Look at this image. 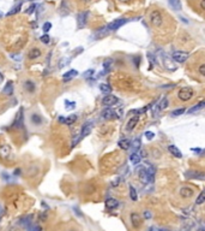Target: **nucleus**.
Returning a JSON list of instances; mask_svg holds the SVG:
<instances>
[{
    "instance_id": "nucleus-57",
    "label": "nucleus",
    "mask_w": 205,
    "mask_h": 231,
    "mask_svg": "<svg viewBox=\"0 0 205 231\" xmlns=\"http://www.w3.org/2000/svg\"><path fill=\"white\" fill-rule=\"evenodd\" d=\"M29 1H35V0H29Z\"/></svg>"
},
{
    "instance_id": "nucleus-26",
    "label": "nucleus",
    "mask_w": 205,
    "mask_h": 231,
    "mask_svg": "<svg viewBox=\"0 0 205 231\" xmlns=\"http://www.w3.org/2000/svg\"><path fill=\"white\" fill-rule=\"evenodd\" d=\"M168 2H169V5L173 7L175 11H180L181 10V2H180V0H168Z\"/></svg>"
},
{
    "instance_id": "nucleus-48",
    "label": "nucleus",
    "mask_w": 205,
    "mask_h": 231,
    "mask_svg": "<svg viewBox=\"0 0 205 231\" xmlns=\"http://www.w3.org/2000/svg\"><path fill=\"white\" fill-rule=\"evenodd\" d=\"M46 218H47V212H43V213L41 214V222H45Z\"/></svg>"
},
{
    "instance_id": "nucleus-59",
    "label": "nucleus",
    "mask_w": 205,
    "mask_h": 231,
    "mask_svg": "<svg viewBox=\"0 0 205 231\" xmlns=\"http://www.w3.org/2000/svg\"><path fill=\"white\" fill-rule=\"evenodd\" d=\"M72 231H73V230H72Z\"/></svg>"
},
{
    "instance_id": "nucleus-32",
    "label": "nucleus",
    "mask_w": 205,
    "mask_h": 231,
    "mask_svg": "<svg viewBox=\"0 0 205 231\" xmlns=\"http://www.w3.org/2000/svg\"><path fill=\"white\" fill-rule=\"evenodd\" d=\"M31 120H32L34 124L38 125V124L42 123V117H41L40 115H37V113H34V115L31 116Z\"/></svg>"
},
{
    "instance_id": "nucleus-46",
    "label": "nucleus",
    "mask_w": 205,
    "mask_h": 231,
    "mask_svg": "<svg viewBox=\"0 0 205 231\" xmlns=\"http://www.w3.org/2000/svg\"><path fill=\"white\" fill-rule=\"evenodd\" d=\"M29 231H41V228L40 226H29Z\"/></svg>"
},
{
    "instance_id": "nucleus-41",
    "label": "nucleus",
    "mask_w": 205,
    "mask_h": 231,
    "mask_svg": "<svg viewBox=\"0 0 205 231\" xmlns=\"http://www.w3.org/2000/svg\"><path fill=\"white\" fill-rule=\"evenodd\" d=\"M145 137H146L148 140H152V138L155 137V134L152 131H146L145 132Z\"/></svg>"
},
{
    "instance_id": "nucleus-23",
    "label": "nucleus",
    "mask_w": 205,
    "mask_h": 231,
    "mask_svg": "<svg viewBox=\"0 0 205 231\" xmlns=\"http://www.w3.org/2000/svg\"><path fill=\"white\" fill-rule=\"evenodd\" d=\"M2 93L4 94H6V95H11L12 93H13V83L11 82V81H9V82L5 84V88H4V90H2Z\"/></svg>"
},
{
    "instance_id": "nucleus-45",
    "label": "nucleus",
    "mask_w": 205,
    "mask_h": 231,
    "mask_svg": "<svg viewBox=\"0 0 205 231\" xmlns=\"http://www.w3.org/2000/svg\"><path fill=\"white\" fill-rule=\"evenodd\" d=\"M9 231H22V230H20V228H19L18 225H13V226H11V228L9 229Z\"/></svg>"
},
{
    "instance_id": "nucleus-29",
    "label": "nucleus",
    "mask_w": 205,
    "mask_h": 231,
    "mask_svg": "<svg viewBox=\"0 0 205 231\" xmlns=\"http://www.w3.org/2000/svg\"><path fill=\"white\" fill-rule=\"evenodd\" d=\"M148 178H149V183H152L154 182V178H155V169L152 166H150L148 170Z\"/></svg>"
},
{
    "instance_id": "nucleus-49",
    "label": "nucleus",
    "mask_w": 205,
    "mask_h": 231,
    "mask_svg": "<svg viewBox=\"0 0 205 231\" xmlns=\"http://www.w3.org/2000/svg\"><path fill=\"white\" fill-rule=\"evenodd\" d=\"M199 5H200V7H202V10H204V11H205V0H200V2H199Z\"/></svg>"
},
{
    "instance_id": "nucleus-15",
    "label": "nucleus",
    "mask_w": 205,
    "mask_h": 231,
    "mask_svg": "<svg viewBox=\"0 0 205 231\" xmlns=\"http://www.w3.org/2000/svg\"><path fill=\"white\" fill-rule=\"evenodd\" d=\"M10 154H11V148H10L9 145H4V146L0 147V157L2 159H9Z\"/></svg>"
},
{
    "instance_id": "nucleus-27",
    "label": "nucleus",
    "mask_w": 205,
    "mask_h": 231,
    "mask_svg": "<svg viewBox=\"0 0 205 231\" xmlns=\"http://www.w3.org/2000/svg\"><path fill=\"white\" fill-rule=\"evenodd\" d=\"M168 105H169V100H168V98H163L162 101L158 104V110H159V111H163V110H166V108L168 107Z\"/></svg>"
},
{
    "instance_id": "nucleus-56",
    "label": "nucleus",
    "mask_w": 205,
    "mask_h": 231,
    "mask_svg": "<svg viewBox=\"0 0 205 231\" xmlns=\"http://www.w3.org/2000/svg\"><path fill=\"white\" fill-rule=\"evenodd\" d=\"M0 212H1V206H0Z\"/></svg>"
},
{
    "instance_id": "nucleus-1",
    "label": "nucleus",
    "mask_w": 205,
    "mask_h": 231,
    "mask_svg": "<svg viewBox=\"0 0 205 231\" xmlns=\"http://www.w3.org/2000/svg\"><path fill=\"white\" fill-rule=\"evenodd\" d=\"M149 21H150V24L154 27V28H159L162 24H163V16H162V12L159 10H152L149 15Z\"/></svg>"
},
{
    "instance_id": "nucleus-18",
    "label": "nucleus",
    "mask_w": 205,
    "mask_h": 231,
    "mask_svg": "<svg viewBox=\"0 0 205 231\" xmlns=\"http://www.w3.org/2000/svg\"><path fill=\"white\" fill-rule=\"evenodd\" d=\"M118 206H119V201H118V200L112 199V198L106 200V207H107L108 210H115Z\"/></svg>"
},
{
    "instance_id": "nucleus-53",
    "label": "nucleus",
    "mask_w": 205,
    "mask_h": 231,
    "mask_svg": "<svg viewBox=\"0 0 205 231\" xmlns=\"http://www.w3.org/2000/svg\"><path fill=\"white\" fill-rule=\"evenodd\" d=\"M119 2H130L131 0H118Z\"/></svg>"
},
{
    "instance_id": "nucleus-28",
    "label": "nucleus",
    "mask_w": 205,
    "mask_h": 231,
    "mask_svg": "<svg viewBox=\"0 0 205 231\" xmlns=\"http://www.w3.org/2000/svg\"><path fill=\"white\" fill-rule=\"evenodd\" d=\"M20 9H22V2H19L18 5H16L11 11H9L7 13H6V16L10 17V16H13V15H16V13H18L19 11H20Z\"/></svg>"
},
{
    "instance_id": "nucleus-22",
    "label": "nucleus",
    "mask_w": 205,
    "mask_h": 231,
    "mask_svg": "<svg viewBox=\"0 0 205 231\" xmlns=\"http://www.w3.org/2000/svg\"><path fill=\"white\" fill-rule=\"evenodd\" d=\"M118 145H119V147L121 149L127 150V149H130V147H131V141L128 138H123V140H120L118 142Z\"/></svg>"
},
{
    "instance_id": "nucleus-8",
    "label": "nucleus",
    "mask_w": 205,
    "mask_h": 231,
    "mask_svg": "<svg viewBox=\"0 0 205 231\" xmlns=\"http://www.w3.org/2000/svg\"><path fill=\"white\" fill-rule=\"evenodd\" d=\"M59 123L61 124H65V125H72L76 120H77V116L76 115H71V116H67V117H59Z\"/></svg>"
},
{
    "instance_id": "nucleus-44",
    "label": "nucleus",
    "mask_w": 205,
    "mask_h": 231,
    "mask_svg": "<svg viewBox=\"0 0 205 231\" xmlns=\"http://www.w3.org/2000/svg\"><path fill=\"white\" fill-rule=\"evenodd\" d=\"M66 108H75V102L66 101Z\"/></svg>"
},
{
    "instance_id": "nucleus-34",
    "label": "nucleus",
    "mask_w": 205,
    "mask_h": 231,
    "mask_svg": "<svg viewBox=\"0 0 205 231\" xmlns=\"http://www.w3.org/2000/svg\"><path fill=\"white\" fill-rule=\"evenodd\" d=\"M112 65H113V60H112V59H106V60H104V63H103V67H104V70H106V71L111 70Z\"/></svg>"
},
{
    "instance_id": "nucleus-7",
    "label": "nucleus",
    "mask_w": 205,
    "mask_h": 231,
    "mask_svg": "<svg viewBox=\"0 0 205 231\" xmlns=\"http://www.w3.org/2000/svg\"><path fill=\"white\" fill-rule=\"evenodd\" d=\"M91 130H93V123L91 122H88V123H85L83 127H82V130H80V135H79V138L82 140V138H84L85 136H88L90 132H91Z\"/></svg>"
},
{
    "instance_id": "nucleus-2",
    "label": "nucleus",
    "mask_w": 205,
    "mask_h": 231,
    "mask_svg": "<svg viewBox=\"0 0 205 231\" xmlns=\"http://www.w3.org/2000/svg\"><path fill=\"white\" fill-rule=\"evenodd\" d=\"M194 97V90L191 87H182L178 92V98L181 101H189Z\"/></svg>"
},
{
    "instance_id": "nucleus-31",
    "label": "nucleus",
    "mask_w": 205,
    "mask_h": 231,
    "mask_svg": "<svg viewBox=\"0 0 205 231\" xmlns=\"http://www.w3.org/2000/svg\"><path fill=\"white\" fill-rule=\"evenodd\" d=\"M130 196L132 201H137L138 200V195H137V190L134 189V187L130 185Z\"/></svg>"
},
{
    "instance_id": "nucleus-14",
    "label": "nucleus",
    "mask_w": 205,
    "mask_h": 231,
    "mask_svg": "<svg viewBox=\"0 0 205 231\" xmlns=\"http://www.w3.org/2000/svg\"><path fill=\"white\" fill-rule=\"evenodd\" d=\"M131 223H132L133 228H139L142 225V218H141V215L138 214V213H136V212H133L131 214Z\"/></svg>"
},
{
    "instance_id": "nucleus-30",
    "label": "nucleus",
    "mask_w": 205,
    "mask_h": 231,
    "mask_svg": "<svg viewBox=\"0 0 205 231\" xmlns=\"http://www.w3.org/2000/svg\"><path fill=\"white\" fill-rule=\"evenodd\" d=\"M100 90H101L102 93L108 94V93H111L112 92V88H111V85L107 84V83H101V84H100Z\"/></svg>"
},
{
    "instance_id": "nucleus-17",
    "label": "nucleus",
    "mask_w": 205,
    "mask_h": 231,
    "mask_svg": "<svg viewBox=\"0 0 205 231\" xmlns=\"http://www.w3.org/2000/svg\"><path fill=\"white\" fill-rule=\"evenodd\" d=\"M77 75H78V72L76 71V70H68L66 74H64L63 76V80L65 81V82H67V81H71V80H73L75 77H77Z\"/></svg>"
},
{
    "instance_id": "nucleus-21",
    "label": "nucleus",
    "mask_w": 205,
    "mask_h": 231,
    "mask_svg": "<svg viewBox=\"0 0 205 231\" xmlns=\"http://www.w3.org/2000/svg\"><path fill=\"white\" fill-rule=\"evenodd\" d=\"M204 107H205V101H202V102L194 105L193 107H191L189 111H187V113H189V115H192V113H194V112H197V111H199V110H202V108H204Z\"/></svg>"
},
{
    "instance_id": "nucleus-37",
    "label": "nucleus",
    "mask_w": 205,
    "mask_h": 231,
    "mask_svg": "<svg viewBox=\"0 0 205 231\" xmlns=\"http://www.w3.org/2000/svg\"><path fill=\"white\" fill-rule=\"evenodd\" d=\"M10 58H11L12 60H15V62H20V59H22L20 54H17V53H11V54H10Z\"/></svg>"
},
{
    "instance_id": "nucleus-38",
    "label": "nucleus",
    "mask_w": 205,
    "mask_h": 231,
    "mask_svg": "<svg viewBox=\"0 0 205 231\" xmlns=\"http://www.w3.org/2000/svg\"><path fill=\"white\" fill-rule=\"evenodd\" d=\"M131 147H133L134 149H138L141 147V141L138 138H136L133 142H131Z\"/></svg>"
},
{
    "instance_id": "nucleus-33",
    "label": "nucleus",
    "mask_w": 205,
    "mask_h": 231,
    "mask_svg": "<svg viewBox=\"0 0 205 231\" xmlns=\"http://www.w3.org/2000/svg\"><path fill=\"white\" fill-rule=\"evenodd\" d=\"M204 202H205V189L199 194V196L197 198L196 203H197V205H202V203H204Z\"/></svg>"
},
{
    "instance_id": "nucleus-12",
    "label": "nucleus",
    "mask_w": 205,
    "mask_h": 231,
    "mask_svg": "<svg viewBox=\"0 0 205 231\" xmlns=\"http://www.w3.org/2000/svg\"><path fill=\"white\" fill-rule=\"evenodd\" d=\"M23 127V110L20 108V111L18 112L16 119L12 124V129H18V128H22Z\"/></svg>"
},
{
    "instance_id": "nucleus-58",
    "label": "nucleus",
    "mask_w": 205,
    "mask_h": 231,
    "mask_svg": "<svg viewBox=\"0 0 205 231\" xmlns=\"http://www.w3.org/2000/svg\"><path fill=\"white\" fill-rule=\"evenodd\" d=\"M0 16H1V13H0Z\"/></svg>"
},
{
    "instance_id": "nucleus-25",
    "label": "nucleus",
    "mask_w": 205,
    "mask_h": 231,
    "mask_svg": "<svg viewBox=\"0 0 205 231\" xmlns=\"http://www.w3.org/2000/svg\"><path fill=\"white\" fill-rule=\"evenodd\" d=\"M30 220H31V215L29 217V215H27V217H23V218H20L19 220H18V223L20 224V225H23V226H30Z\"/></svg>"
},
{
    "instance_id": "nucleus-24",
    "label": "nucleus",
    "mask_w": 205,
    "mask_h": 231,
    "mask_svg": "<svg viewBox=\"0 0 205 231\" xmlns=\"http://www.w3.org/2000/svg\"><path fill=\"white\" fill-rule=\"evenodd\" d=\"M141 160H142L141 155H139V154H137L136 152H134V153H132V154H131V157H130V161H131L132 164H134V165L141 164Z\"/></svg>"
},
{
    "instance_id": "nucleus-3",
    "label": "nucleus",
    "mask_w": 205,
    "mask_h": 231,
    "mask_svg": "<svg viewBox=\"0 0 205 231\" xmlns=\"http://www.w3.org/2000/svg\"><path fill=\"white\" fill-rule=\"evenodd\" d=\"M127 18H118V19H115V21H113L112 23H109L106 28H104V30L106 32H114V30H118L120 27H123L125 23H127Z\"/></svg>"
},
{
    "instance_id": "nucleus-4",
    "label": "nucleus",
    "mask_w": 205,
    "mask_h": 231,
    "mask_svg": "<svg viewBox=\"0 0 205 231\" xmlns=\"http://www.w3.org/2000/svg\"><path fill=\"white\" fill-rule=\"evenodd\" d=\"M189 54L187 52H182V51H175L172 54V58H173L174 62H178V63H185L187 59H189Z\"/></svg>"
},
{
    "instance_id": "nucleus-52",
    "label": "nucleus",
    "mask_w": 205,
    "mask_h": 231,
    "mask_svg": "<svg viewBox=\"0 0 205 231\" xmlns=\"http://www.w3.org/2000/svg\"><path fill=\"white\" fill-rule=\"evenodd\" d=\"M2 80H4V75H2L1 72H0V83L2 82Z\"/></svg>"
},
{
    "instance_id": "nucleus-35",
    "label": "nucleus",
    "mask_w": 205,
    "mask_h": 231,
    "mask_svg": "<svg viewBox=\"0 0 205 231\" xmlns=\"http://www.w3.org/2000/svg\"><path fill=\"white\" fill-rule=\"evenodd\" d=\"M40 40H41V42H42V44H45V45H48V44L50 42V37H49V35H48V34L42 35Z\"/></svg>"
},
{
    "instance_id": "nucleus-42",
    "label": "nucleus",
    "mask_w": 205,
    "mask_h": 231,
    "mask_svg": "<svg viewBox=\"0 0 205 231\" xmlns=\"http://www.w3.org/2000/svg\"><path fill=\"white\" fill-rule=\"evenodd\" d=\"M35 9H36V5H35V4H32L31 6H30V7H29V9L27 10V15H31L32 12H34V10H35Z\"/></svg>"
},
{
    "instance_id": "nucleus-6",
    "label": "nucleus",
    "mask_w": 205,
    "mask_h": 231,
    "mask_svg": "<svg viewBox=\"0 0 205 231\" xmlns=\"http://www.w3.org/2000/svg\"><path fill=\"white\" fill-rule=\"evenodd\" d=\"M118 102H119V99H118L115 95H112V94H107V95L102 99V104H103L104 106H108V107L114 106V105L118 104Z\"/></svg>"
},
{
    "instance_id": "nucleus-19",
    "label": "nucleus",
    "mask_w": 205,
    "mask_h": 231,
    "mask_svg": "<svg viewBox=\"0 0 205 231\" xmlns=\"http://www.w3.org/2000/svg\"><path fill=\"white\" fill-rule=\"evenodd\" d=\"M168 150L170 152V154H173L174 157H176V158H181V157H182V153H181V150L178 148L176 146H174V145H170V146H168Z\"/></svg>"
},
{
    "instance_id": "nucleus-55",
    "label": "nucleus",
    "mask_w": 205,
    "mask_h": 231,
    "mask_svg": "<svg viewBox=\"0 0 205 231\" xmlns=\"http://www.w3.org/2000/svg\"><path fill=\"white\" fill-rule=\"evenodd\" d=\"M198 231H205V229H199Z\"/></svg>"
},
{
    "instance_id": "nucleus-13",
    "label": "nucleus",
    "mask_w": 205,
    "mask_h": 231,
    "mask_svg": "<svg viewBox=\"0 0 205 231\" xmlns=\"http://www.w3.org/2000/svg\"><path fill=\"white\" fill-rule=\"evenodd\" d=\"M23 87H24L25 92H28V93H34L36 90V84L31 80H25L23 83Z\"/></svg>"
},
{
    "instance_id": "nucleus-54",
    "label": "nucleus",
    "mask_w": 205,
    "mask_h": 231,
    "mask_svg": "<svg viewBox=\"0 0 205 231\" xmlns=\"http://www.w3.org/2000/svg\"><path fill=\"white\" fill-rule=\"evenodd\" d=\"M19 173H20V170H16V171H15V175H16V176H18Z\"/></svg>"
},
{
    "instance_id": "nucleus-50",
    "label": "nucleus",
    "mask_w": 205,
    "mask_h": 231,
    "mask_svg": "<svg viewBox=\"0 0 205 231\" xmlns=\"http://www.w3.org/2000/svg\"><path fill=\"white\" fill-rule=\"evenodd\" d=\"M79 2H83V4H90L93 0H78Z\"/></svg>"
},
{
    "instance_id": "nucleus-47",
    "label": "nucleus",
    "mask_w": 205,
    "mask_h": 231,
    "mask_svg": "<svg viewBox=\"0 0 205 231\" xmlns=\"http://www.w3.org/2000/svg\"><path fill=\"white\" fill-rule=\"evenodd\" d=\"M144 217H145V219H149V218H151V213L149 211H145L144 212Z\"/></svg>"
},
{
    "instance_id": "nucleus-10",
    "label": "nucleus",
    "mask_w": 205,
    "mask_h": 231,
    "mask_svg": "<svg viewBox=\"0 0 205 231\" xmlns=\"http://www.w3.org/2000/svg\"><path fill=\"white\" fill-rule=\"evenodd\" d=\"M41 54H42V52H41V50H40L38 47H32V48L29 50L27 55H28V58H29L30 60H35V59L40 58Z\"/></svg>"
},
{
    "instance_id": "nucleus-9",
    "label": "nucleus",
    "mask_w": 205,
    "mask_h": 231,
    "mask_svg": "<svg viewBox=\"0 0 205 231\" xmlns=\"http://www.w3.org/2000/svg\"><path fill=\"white\" fill-rule=\"evenodd\" d=\"M138 122H139V116H133V117H131V118H130V120L127 122V124H126V130H127V131H132V130H133V129L137 127Z\"/></svg>"
},
{
    "instance_id": "nucleus-43",
    "label": "nucleus",
    "mask_w": 205,
    "mask_h": 231,
    "mask_svg": "<svg viewBox=\"0 0 205 231\" xmlns=\"http://www.w3.org/2000/svg\"><path fill=\"white\" fill-rule=\"evenodd\" d=\"M93 74H94V70H89V71L84 72V75H83V76H84L85 78H89V77H90V76H91Z\"/></svg>"
},
{
    "instance_id": "nucleus-51",
    "label": "nucleus",
    "mask_w": 205,
    "mask_h": 231,
    "mask_svg": "<svg viewBox=\"0 0 205 231\" xmlns=\"http://www.w3.org/2000/svg\"><path fill=\"white\" fill-rule=\"evenodd\" d=\"M144 157H146V152L143 149L142 152H141V158H144Z\"/></svg>"
},
{
    "instance_id": "nucleus-36",
    "label": "nucleus",
    "mask_w": 205,
    "mask_h": 231,
    "mask_svg": "<svg viewBox=\"0 0 205 231\" xmlns=\"http://www.w3.org/2000/svg\"><path fill=\"white\" fill-rule=\"evenodd\" d=\"M185 108H179V110H175V111H173L172 112V116L173 117H178V116H181L182 113H185Z\"/></svg>"
},
{
    "instance_id": "nucleus-39",
    "label": "nucleus",
    "mask_w": 205,
    "mask_h": 231,
    "mask_svg": "<svg viewBox=\"0 0 205 231\" xmlns=\"http://www.w3.org/2000/svg\"><path fill=\"white\" fill-rule=\"evenodd\" d=\"M50 28H52V23H50V22H46V23L43 24V27H42V29H43V32H45V33L49 32V30H50Z\"/></svg>"
},
{
    "instance_id": "nucleus-5",
    "label": "nucleus",
    "mask_w": 205,
    "mask_h": 231,
    "mask_svg": "<svg viewBox=\"0 0 205 231\" xmlns=\"http://www.w3.org/2000/svg\"><path fill=\"white\" fill-rule=\"evenodd\" d=\"M88 12L86 11H83V12H79L77 15V27L78 29H83L85 25H86V21H88Z\"/></svg>"
},
{
    "instance_id": "nucleus-40",
    "label": "nucleus",
    "mask_w": 205,
    "mask_h": 231,
    "mask_svg": "<svg viewBox=\"0 0 205 231\" xmlns=\"http://www.w3.org/2000/svg\"><path fill=\"white\" fill-rule=\"evenodd\" d=\"M198 72H199L203 77H205V64H202V65L198 67Z\"/></svg>"
},
{
    "instance_id": "nucleus-16",
    "label": "nucleus",
    "mask_w": 205,
    "mask_h": 231,
    "mask_svg": "<svg viewBox=\"0 0 205 231\" xmlns=\"http://www.w3.org/2000/svg\"><path fill=\"white\" fill-rule=\"evenodd\" d=\"M138 177H139V180H141L142 183H144V184H148V183H149V178H148V171H146V169H144V167H139V170H138Z\"/></svg>"
},
{
    "instance_id": "nucleus-11",
    "label": "nucleus",
    "mask_w": 205,
    "mask_h": 231,
    "mask_svg": "<svg viewBox=\"0 0 205 231\" xmlns=\"http://www.w3.org/2000/svg\"><path fill=\"white\" fill-rule=\"evenodd\" d=\"M193 194H194V190H193L192 188H189V187H182V188L180 189V196L184 199L192 198Z\"/></svg>"
},
{
    "instance_id": "nucleus-20",
    "label": "nucleus",
    "mask_w": 205,
    "mask_h": 231,
    "mask_svg": "<svg viewBox=\"0 0 205 231\" xmlns=\"http://www.w3.org/2000/svg\"><path fill=\"white\" fill-rule=\"evenodd\" d=\"M102 118H104V119H112V118H115L116 117V113L113 111V110H111V108H106L103 112H102Z\"/></svg>"
}]
</instances>
